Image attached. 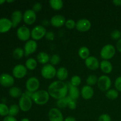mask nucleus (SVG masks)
<instances>
[{
  "instance_id": "29",
  "label": "nucleus",
  "mask_w": 121,
  "mask_h": 121,
  "mask_svg": "<svg viewBox=\"0 0 121 121\" xmlns=\"http://www.w3.org/2000/svg\"><path fill=\"white\" fill-rule=\"evenodd\" d=\"M106 98L109 100H115L119 96V92L115 89H110L105 93Z\"/></svg>"
},
{
  "instance_id": "14",
  "label": "nucleus",
  "mask_w": 121,
  "mask_h": 121,
  "mask_svg": "<svg viewBox=\"0 0 121 121\" xmlns=\"http://www.w3.org/2000/svg\"><path fill=\"white\" fill-rule=\"evenodd\" d=\"M37 43L33 40H30L26 43L24 47L25 56H28L36 52L37 49Z\"/></svg>"
},
{
  "instance_id": "25",
  "label": "nucleus",
  "mask_w": 121,
  "mask_h": 121,
  "mask_svg": "<svg viewBox=\"0 0 121 121\" xmlns=\"http://www.w3.org/2000/svg\"><path fill=\"white\" fill-rule=\"evenodd\" d=\"M38 61L34 58H28L26 61L25 66L28 70H34L37 67Z\"/></svg>"
},
{
  "instance_id": "1",
  "label": "nucleus",
  "mask_w": 121,
  "mask_h": 121,
  "mask_svg": "<svg viewBox=\"0 0 121 121\" xmlns=\"http://www.w3.org/2000/svg\"><path fill=\"white\" fill-rule=\"evenodd\" d=\"M47 91L50 97L59 100L67 96L69 87L64 82L56 80L50 84Z\"/></svg>"
},
{
  "instance_id": "40",
  "label": "nucleus",
  "mask_w": 121,
  "mask_h": 121,
  "mask_svg": "<svg viewBox=\"0 0 121 121\" xmlns=\"http://www.w3.org/2000/svg\"><path fill=\"white\" fill-rule=\"evenodd\" d=\"M98 121H112V119L108 114L103 113L99 116L98 119Z\"/></svg>"
},
{
  "instance_id": "27",
  "label": "nucleus",
  "mask_w": 121,
  "mask_h": 121,
  "mask_svg": "<svg viewBox=\"0 0 121 121\" xmlns=\"http://www.w3.org/2000/svg\"><path fill=\"white\" fill-rule=\"evenodd\" d=\"M8 92H9V96L14 98H20L22 95L21 89L17 86H13L11 87Z\"/></svg>"
},
{
  "instance_id": "47",
  "label": "nucleus",
  "mask_w": 121,
  "mask_h": 121,
  "mask_svg": "<svg viewBox=\"0 0 121 121\" xmlns=\"http://www.w3.org/2000/svg\"><path fill=\"white\" fill-rule=\"evenodd\" d=\"M112 3L115 6H121V0H114L112 1Z\"/></svg>"
},
{
  "instance_id": "21",
  "label": "nucleus",
  "mask_w": 121,
  "mask_h": 121,
  "mask_svg": "<svg viewBox=\"0 0 121 121\" xmlns=\"http://www.w3.org/2000/svg\"><path fill=\"white\" fill-rule=\"evenodd\" d=\"M102 72L105 74H109L113 70L112 64L109 60H102L100 62V67Z\"/></svg>"
},
{
  "instance_id": "33",
  "label": "nucleus",
  "mask_w": 121,
  "mask_h": 121,
  "mask_svg": "<svg viewBox=\"0 0 121 121\" xmlns=\"http://www.w3.org/2000/svg\"><path fill=\"white\" fill-rule=\"evenodd\" d=\"M67 102H68V100H67V96L65 98H62V99H59L57 100L56 105L58 108L59 109H64L65 108L67 107Z\"/></svg>"
},
{
  "instance_id": "43",
  "label": "nucleus",
  "mask_w": 121,
  "mask_h": 121,
  "mask_svg": "<svg viewBox=\"0 0 121 121\" xmlns=\"http://www.w3.org/2000/svg\"><path fill=\"white\" fill-rule=\"evenodd\" d=\"M42 9V4H41L40 2H35V4H34L33 6V9L35 13H37V12H39L41 11V9Z\"/></svg>"
},
{
  "instance_id": "23",
  "label": "nucleus",
  "mask_w": 121,
  "mask_h": 121,
  "mask_svg": "<svg viewBox=\"0 0 121 121\" xmlns=\"http://www.w3.org/2000/svg\"><path fill=\"white\" fill-rule=\"evenodd\" d=\"M69 72L67 69L65 67H61L57 70L56 77L60 81L64 82L68 78Z\"/></svg>"
},
{
  "instance_id": "28",
  "label": "nucleus",
  "mask_w": 121,
  "mask_h": 121,
  "mask_svg": "<svg viewBox=\"0 0 121 121\" xmlns=\"http://www.w3.org/2000/svg\"><path fill=\"white\" fill-rule=\"evenodd\" d=\"M78 55L80 59L86 60L90 56V50L86 46H82L80 47L78 51Z\"/></svg>"
},
{
  "instance_id": "36",
  "label": "nucleus",
  "mask_w": 121,
  "mask_h": 121,
  "mask_svg": "<svg viewBox=\"0 0 121 121\" xmlns=\"http://www.w3.org/2000/svg\"><path fill=\"white\" fill-rule=\"evenodd\" d=\"M60 61H61V58H60V56L59 54H54L50 57V64L54 66H56L60 63Z\"/></svg>"
},
{
  "instance_id": "19",
  "label": "nucleus",
  "mask_w": 121,
  "mask_h": 121,
  "mask_svg": "<svg viewBox=\"0 0 121 121\" xmlns=\"http://www.w3.org/2000/svg\"><path fill=\"white\" fill-rule=\"evenodd\" d=\"M13 27L11 20L7 18H0V33L8 32Z\"/></svg>"
},
{
  "instance_id": "10",
  "label": "nucleus",
  "mask_w": 121,
  "mask_h": 121,
  "mask_svg": "<svg viewBox=\"0 0 121 121\" xmlns=\"http://www.w3.org/2000/svg\"><path fill=\"white\" fill-rule=\"evenodd\" d=\"M28 70L25 65L18 64L14 66L13 69V76L17 79H21L24 78L27 74Z\"/></svg>"
},
{
  "instance_id": "4",
  "label": "nucleus",
  "mask_w": 121,
  "mask_h": 121,
  "mask_svg": "<svg viewBox=\"0 0 121 121\" xmlns=\"http://www.w3.org/2000/svg\"><path fill=\"white\" fill-rule=\"evenodd\" d=\"M18 106L22 112H28L31 109L33 106V100L26 93H22L18 101Z\"/></svg>"
},
{
  "instance_id": "39",
  "label": "nucleus",
  "mask_w": 121,
  "mask_h": 121,
  "mask_svg": "<svg viewBox=\"0 0 121 121\" xmlns=\"http://www.w3.org/2000/svg\"><path fill=\"white\" fill-rule=\"evenodd\" d=\"M111 37L112 40H119L121 39V31L118 30H115L111 32Z\"/></svg>"
},
{
  "instance_id": "24",
  "label": "nucleus",
  "mask_w": 121,
  "mask_h": 121,
  "mask_svg": "<svg viewBox=\"0 0 121 121\" xmlns=\"http://www.w3.org/2000/svg\"><path fill=\"white\" fill-rule=\"evenodd\" d=\"M69 96L73 100H76L78 99L80 96V91L79 88L76 86H73L70 85V86L69 87Z\"/></svg>"
},
{
  "instance_id": "31",
  "label": "nucleus",
  "mask_w": 121,
  "mask_h": 121,
  "mask_svg": "<svg viewBox=\"0 0 121 121\" xmlns=\"http://www.w3.org/2000/svg\"><path fill=\"white\" fill-rule=\"evenodd\" d=\"M98 78L95 74H90L88 76L86 79V82L87 83V85H89L90 86H95V85H97L98 83Z\"/></svg>"
},
{
  "instance_id": "18",
  "label": "nucleus",
  "mask_w": 121,
  "mask_h": 121,
  "mask_svg": "<svg viewBox=\"0 0 121 121\" xmlns=\"http://www.w3.org/2000/svg\"><path fill=\"white\" fill-rule=\"evenodd\" d=\"M94 90L92 86L89 85H85L83 86L80 91V95L85 100H90L94 96Z\"/></svg>"
},
{
  "instance_id": "17",
  "label": "nucleus",
  "mask_w": 121,
  "mask_h": 121,
  "mask_svg": "<svg viewBox=\"0 0 121 121\" xmlns=\"http://www.w3.org/2000/svg\"><path fill=\"white\" fill-rule=\"evenodd\" d=\"M50 21V24L53 27L59 28L65 25L66 20L65 17L63 16L62 15L57 14L52 17Z\"/></svg>"
},
{
  "instance_id": "37",
  "label": "nucleus",
  "mask_w": 121,
  "mask_h": 121,
  "mask_svg": "<svg viewBox=\"0 0 121 121\" xmlns=\"http://www.w3.org/2000/svg\"><path fill=\"white\" fill-rule=\"evenodd\" d=\"M67 100H68L67 107H68L70 110L76 109L77 107V104L76 102V100L72 99L69 96H67Z\"/></svg>"
},
{
  "instance_id": "9",
  "label": "nucleus",
  "mask_w": 121,
  "mask_h": 121,
  "mask_svg": "<svg viewBox=\"0 0 121 121\" xmlns=\"http://www.w3.org/2000/svg\"><path fill=\"white\" fill-rule=\"evenodd\" d=\"M17 35L18 39L22 41H26L30 40L31 37V31L26 26H21L17 30Z\"/></svg>"
},
{
  "instance_id": "35",
  "label": "nucleus",
  "mask_w": 121,
  "mask_h": 121,
  "mask_svg": "<svg viewBox=\"0 0 121 121\" xmlns=\"http://www.w3.org/2000/svg\"><path fill=\"white\" fill-rule=\"evenodd\" d=\"M82 79L78 75H74L72 77L70 80V85L73 86L78 87L81 84Z\"/></svg>"
},
{
  "instance_id": "32",
  "label": "nucleus",
  "mask_w": 121,
  "mask_h": 121,
  "mask_svg": "<svg viewBox=\"0 0 121 121\" xmlns=\"http://www.w3.org/2000/svg\"><path fill=\"white\" fill-rule=\"evenodd\" d=\"M20 110V109L18 105L13 104V105H11L10 107L9 108V114H8V115L15 117V116L18 114Z\"/></svg>"
},
{
  "instance_id": "38",
  "label": "nucleus",
  "mask_w": 121,
  "mask_h": 121,
  "mask_svg": "<svg viewBox=\"0 0 121 121\" xmlns=\"http://www.w3.org/2000/svg\"><path fill=\"white\" fill-rule=\"evenodd\" d=\"M76 22H75L74 20L73 19H69V20H66L65 26L66 28L69 30H73L76 28Z\"/></svg>"
},
{
  "instance_id": "13",
  "label": "nucleus",
  "mask_w": 121,
  "mask_h": 121,
  "mask_svg": "<svg viewBox=\"0 0 121 121\" xmlns=\"http://www.w3.org/2000/svg\"><path fill=\"white\" fill-rule=\"evenodd\" d=\"M92 27L91 22L86 18H82L76 22V28L80 32H86L89 30Z\"/></svg>"
},
{
  "instance_id": "44",
  "label": "nucleus",
  "mask_w": 121,
  "mask_h": 121,
  "mask_svg": "<svg viewBox=\"0 0 121 121\" xmlns=\"http://www.w3.org/2000/svg\"><path fill=\"white\" fill-rule=\"evenodd\" d=\"M3 121H18L15 117L8 115L4 118Z\"/></svg>"
},
{
  "instance_id": "15",
  "label": "nucleus",
  "mask_w": 121,
  "mask_h": 121,
  "mask_svg": "<svg viewBox=\"0 0 121 121\" xmlns=\"http://www.w3.org/2000/svg\"><path fill=\"white\" fill-rule=\"evenodd\" d=\"M85 65L88 69L91 70H96L100 67V62L96 57L90 56L85 60Z\"/></svg>"
},
{
  "instance_id": "34",
  "label": "nucleus",
  "mask_w": 121,
  "mask_h": 121,
  "mask_svg": "<svg viewBox=\"0 0 121 121\" xmlns=\"http://www.w3.org/2000/svg\"><path fill=\"white\" fill-rule=\"evenodd\" d=\"M9 114V108L7 105L1 103L0 104V116L7 117Z\"/></svg>"
},
{
  "instance_id": "11",
  "label": "nucleus",
  "mask_w": 121,
  "mask_h": 121,
  "mask_svg": "<svg viewBox=\"0 0 121 121\" xmlns=\"http://www.w3.org/2000/svg\"><path fill=\"white\" fill-rule=\"evenodd\" d=\"M48 118L49 121H64L63 115L59 108H53L48 111Z\"/></svg>"
},
{
  "instance_id": "6",
  "label": "nucleus",
  "mask_w": 121,
  "mask_h": 121,
  "mask_svg": "<svg viewBox=\"0 0 121 121\" xmlns=\"http://www.w3.org/2000/svg\"><path fill=\"white\" fill-rule=\"evenodd\" d=\"M98 87L99 89L102 92H107L108 90L111 89L112 85V81L111 79L108 76L102 75L98 78Z\"/></svg>"
},
{
  "instance_id": "8",
  "label": "nucleus",
  "mask_w": 121,
  "mask_h": 121,
  "mask_svg": "<svg viewBox=\"0 0 121 121\" xmlns=\"http://www.w3.org/2000/svg\"><path fill=\"white\" fill-rule=\"evenodd\" d=\"M40 83L39 79L35 77H31L28 78L26 82V87L27 91L34 93L39 91Z\"/></svg>"
},
{
  "instance_id": "2",
  "label": "nucleus",
  "mask_w": 121,
  "mask_h": 121,
  "mask_svg": "<svg viewBox=\"0 0 121 121\" xmlns=\"http://www.w3.org/2000/svg\"><path fill=\"white\" fill-rule=\"evenodd\" d=\"M50 96L48 91L46 90H39L33 93L31 99L35 104L38 105H44L49 100Z\"/></svg>"
},
{
  "instance_id": "48",
  "label": "nucleus",
  "mask_w": 121,
  "mask_h": 121,
  "mask_svg": "<svg viewBox=\"0 0 121 121\" xmlns=\"http://www.w3.org/2000/svg\"><path fill=\"white\" fill-rule=\"evenodd\" d=\"M42 23H43V26H48L50 24V21H47V20H43V21H42Z\"/></svg>"
},
{
  "instance_id": "3",
  "label": "nucleus",
  "mask_w": 121,
  "mask_h": 121,
  "mask_svg": "<svg viewBox=\"0 0 121 121\" xmlns=\"http://www.w3.org/2000/svg\"><path fill=\"white\" fill-rule=\"evenodd\" d=\"M116 53V48L111 44L105 45L100 50V55L103 60H109L115 56Z\"/></svg>"
},
{
  "instance_id": "49",
  "label": "nucleus",
  "mask_w": 121,
  "mask_h": 121,
  "mask_svg": "<svg viewBox=\"0 0 121 121\" xmlns=\"http://www.w3.org/2000/svg\"><path fill=\"white\" fill-rule=\"evenodd\" d=\"M20 121H30V120L29 119H28V118H22V119Z\"/></svg>"
},
{
  "instance_id": "22",
  "label": "nucleus",
  "mask_w": 121,
  "mask_h": 121,
  "mask_svg": "<svg viewBox=\"0 0 121 121\" xmlns=\"http://www.w3.org/2000/svg\"><path fill=\"white\" fill-rule=\"evenodd\" d=\"M50 56L44 52H40L37 56V61L41 65H47L48 62H50Z\"/></svg>"
},
{
  "instance_id": "30",
  "label": "nucleus",
  "mask_w": 121,
  "mask_h": 121,
  "mask_svg": "<svg viewBox=\"0 0 121 121\" xmlns=\"http://www.w3.org/2000/svg\"><path fill=\"white\" fill-rule=\"evenodd\" d=\"M24 55V50L21 47H17L15 48L13 52V57L15 59H21Z\"/></svg>"
},
{
  "instance_id": "12",
  "label": "nucleus",
  "mask_w": 121,
  "mask_h": 121,
  "mask_svg": "<svg viewBox=\"0 0 121 121\" xmlns=\"http://www.w3.org/2000/svg\"><path fill=\"white\" fill-rule=\"evenodd\" d=\"M37 19L36 13L32 9H27L23 14V21L27 25L33 24Z\"/></svg>"
},
{
  "instance_id": "16",
  "label": "nucleus",
  "mask_w": 121,
  "mask_h": 121,
  "mask_svg": "<svg viewBox=\"0 0 121 121\" xmlns=\"http://www.w3.org/2000/svg\"><path fill=\"white\" fill-rule=\"evenodd\" d=\"M15 80L13 76L8 73H3L0 76V84L4 87H12L14 85Z\"/></svg>"
},
{
  "instance_id": "26",
  "label": "nucleus",
  "mask_w": 121,
  "mask_h": 121,
  "mask_svg": "<svg viewBox=\"0 0 121 121\" xmlns=\"http://www.w3.org/2000/svg\"><path fill=\"white\" fill-rule=\"evenodd\" d=\"M49 5L51 8L55 11H59L63 7V1L62 0H50Z\"/></svg>"
},
{
  "instance_id": "51",
  "label": "nucleus",
  "mask_w": 121,
  "mask_h": 121,
  "mask_svg": "<svg viewBox=\"0 0 121 121\" xmlns=\"http://www.w3.org/2000/svg\"><path fill=\"white\" fill-rule=\"evenodd\" d=\"M6 2H14V1H6Z\"/></svg>"
},
{
  "instance_id": "50",
  "label": "nucleus",
  "mask_w": 121,
  "mask_h": 121,
  "mask_svg": "<svg viewBox=\"0 0 121 121\" xmlns=\"http://www.w3.org/2000/svg\"><path fill=\"white\" fill-rule=\"evenodd\" d=\"M5 2L6 1H5V0H0V5L3 4L5 3Z\"/></svg>"
},
{
  "instance_id": "5",
  "label": "nucleus",
  "mask_w": 121,
  "mask_h": 121,
  "mask_svg": "<svg viewBox=\"0 0 121 121\" xmlns=\"http://www.w3.org/2000/svg\"><path fill=\"white\" fill-rule=\"evenodd\" d=\"M57 70L51 64L44 65L41 69V75L46 79H52L56 76Z\"/></svg>"
},
{
  "instance_id": "46",
  "label": "nucleus",
  "mask_w": 121,
  "mask_h": 121,
  "mask_svg": "<svg viewBox=\"0 0 121 121\" xmlns=\"http://www.w3.org/2000/svg\"><path fill=\"white\" fill-rule=\"evenodd\" d=\"M64 121H76V119L75 117H72V116H69L67 117L64 119Z\"/></svg>"
},
{
  "instance_id": "45",
  "label": "nucleus",
  "mask_w": 121,
  "mask_h": 121,
  "mask_svg": "<svg viewBox=\"0 0 121 121\" xmlns=\"http://www.w3.org/2000/svg\"><path fill=\"white\" fill-rule=\"evenodd\" d=\"M116 48L119 53H121V39H119L117 41V45H116Z\"/></svg>"
},
{
  "instance_id": "20",
  "label": "nucleus",
  "mask_w": 121,
  "mask_h": 121,
  "mask_svg": "<svg viewBox=\"0 0 121 121\" xmlns=\"http://www.w3.org/2000/svg\"><path fill=\"white\" fill-rule=\"evenodd\" d=\"M23 20V14L20 10H15L11 14V22L13 27L15 28L17 27L21 21Z\"/></svg>"
},
{
  "instance_id": "7",
  "label": "nucleus",
  "mask_w": 121,
  "mask_h": 121,
  "mask_svg": "<svg viewBox=\"0 0 121 121\" xmlns=\"http://www.w3.org/2000/svg\"><path fill=\"white\" fill-rule=\"evenodd\" d=\"M47 30L45 27L42 25H38L35 26L31 31V37L32 40L38 41L45 37Z\"/></svg>"
},
{
  "instance_id": "42",
  "label": "nucleus",
  "mask_w": 121,
  "mask_h": 121,
  "mask_svg": "<svg viewBox=\"0 0 121 121\" xmlns=\"http://www.w3.org/2000/svg\"><path fill=\"white\" fill-rule=\"evenodd\" d=\"M45 38H46V40H48V41H53L54 40V38H55V34L53 31H48L46 33Z\"/></svg>"
},
{
  "instance_id": "41",
  "label": "nucleus",
  "mask_w": 121,
  "mask_h": 121,
  "mask_svg": "<svg viewBox=\"0 0 121 121\" xmlns=\"http://www.w3.org/2000/svg\"><path fill=\"white\" fill-rule=\"evenodd\" d=\"M115 87L117 91L121 92V76H119L115 81Z\"/></svg>"
}]
</instances>
